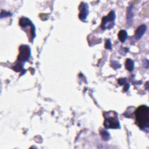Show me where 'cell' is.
Here are the masks:
<instances>
[{
  "label": "cell",
  "mask_w": 149,
  "mask_h": 149,
  "mask_svg": "<svg viewBox=\"0 0 149 149\" xmlns=\"http://www.w3.org/2000/svg\"><path fill=\"white\" fill-rule=\"evenodd\" d=\"M136 122L137 126L143 130L149 127V108L146 105L139 107L135 111Z\"/></svg>",
  "instance_id": "obj_1"
},
{
  "label": "cell",
  "mask_w": 149,
  "mask_h": 149,
  "mask_svg": "<svg viewBox=\"0 0 149 149\" xmlns=\"http://www.w3.org/2000/svg\"><path fill=\"white\" fill-rule=\"evenodd\" d=\"M105 118L104 125L106 128L118 129L120 123L117 116V113L113 111H109L104 113Z\"/></svg>",
  "instance_id": "obj_2"
},
{
  "label": "cell",
  "mask_w": 149,
  "mask_h": 149,
  "mask_svg": "<svg viewBox=\"0 0 149 149\" xmlns=\"http://www.w3.org/2000/svg\"><path fill=\"white\" fill-rule=\"evenodd\" d=\"M19 55L18 56L19 63L15 65V70L17 72L20 71V69H22L23 64H24L23 62L26 61L29 59L30 56V49L27 45H22L19 48Z\"/></svg>",
  "instance_id": "obj_3"
},
{
  "label": "cell",
  "mask_w": 149,
  "mask_h": 149,
  "mask_svg": "<svg viewBox=\"0 0 149 149\" xmlns=\"http://www.w3.org/2000/svg\"><path fill=\"white\" fill-rule=\"evenodd\" d=\"M115 19V12L113 10H112L108 13L107 16L102 18L101 26L102 29L104 30L107 29L112 28L114 25Z\"/></svg>",
  "instance_id": "obj_4"
},
{
  "label": "cell",
  "mask_w": 149,
  "mask_h": 149,
  "mask_svg": "<svg viewBox=\"0 0 149 149\" xmlns=\"http://www.w3.org/2000/svg\"><path fill=\"white\" fill-rule=\"evenodd\" d=\"M79 17L80 20H84L88 14V5L85 2H81L80 6H79Z\"/></svg>",
  "instance_id": "obj_5"
},
{
  "label": "cell",
  "mask_w": 149,
  "mask_h": 149,
  "mask_svg": "<svg viewBox=\"0 0 149 149\" xmlns=\"http://www.w3.org/2000/svg\"><path fill=\"white\" fill-rule=\"evenodd\" d=\"M146 29H147L146 26L144 24H142L140 26H139L135 32V34H134L135 38L137 40L140 38L145 33Z\"/></svg>",
  "instance_id": "obj_6"
},
{
  "label": "cell",
  "mask_w": 149,
  "mask_h": 149,
  "mask_svg": "<svg viewBox=\"0 0 149 149\" xmlns=\"http://www.w3.org/2000/svg\"><path fill=\"white\" fill-rule=\"evenodd\" d=\"M118 38H119V40L121 41V42H124L126 39L127 38V32L124 30H120L119 31V33H118Z\"/></svg>",
  "instance_id": "obj_7"
},
{
  "label": "cell",
  "mask_w": 149,
  "mask_h": 149,
  "mask_svg": "<svg viewBox=\"0 0 149 149\" xmlns=\"http://www.w3.org/2000/svg\"><path fill=\"white\" fill-rule=\"evenodd\" d=\"M125 68L129 70L132 71L134 68V62L130 59H127L125 62Z\"/></svg>",
  "instance_id": "obj_8"
},
{
  "label": "cell",
  "mask_w": 149,
  "mask_h": 149,
  "mask_svg": "<svg viewBox=\"0 0 149 149\" xmlns=\"http://www.w3.org/2000/svg\"><path fill=\"white\" fill-rule=\"evenodd\" d=\"M102 138L104 140H108L109 138V134L105 130H101L100 132Z\"/></svg>",
  "instance_id": "obj_9"
},
{
  "label": "cell",
  "mask_w": 149,
  "mask_h": 149,
  "mask_svg": "<svg viewBox=\"0 0 149 149\" xmlns=\"http://www.w3.org/2000/svg\"><path fill=\"white\" fill-rule=\"evenodd\" d=\"M105 47L106 49H111L112 45H111V42L109 40H107L106 41V42H105Z\"/></svg>",
  "instance_id": "obj_10"
}]
</instances>
